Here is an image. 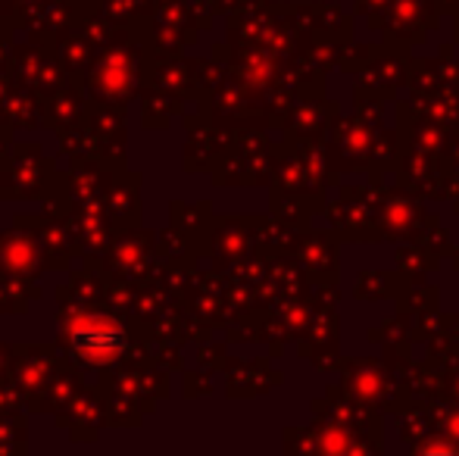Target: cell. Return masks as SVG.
<instances>
[{
	"instance_id": "6da1fadb",
	"label": "cell",
	"mask_w": 459,
	"mask_h": 456,
	"mask_svg": "<svg viewBox=\"0 0 459 456\" xmlns=\"http://www.w3.org/2000/svg\"><path fill=\"white\" fill-rule=\"evenodd\" d=\"M69 335H73V347L88 363H109V359L122 350V344H126V331L116 323H107V319H100V316L79 319Z\"/></svg>"
}]
</instances>
